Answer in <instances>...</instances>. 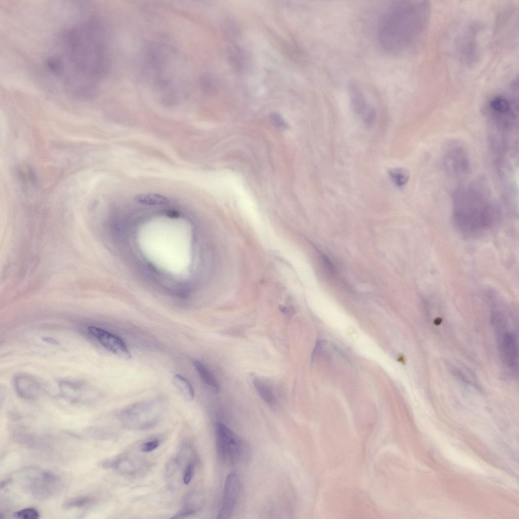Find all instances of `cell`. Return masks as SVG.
Wrapping results in <instances>:
<instances>
[{"mask_svg":"<svg viewBox=\"0 0 519 519\" xmlns=\"http://www.w3.org/2000/svg\"><path fill=\"white\" fill-rule=\"evenodd\" d=\"M102 28L95 19L80 23L62 35L57 77L72 93L88 97L106 72L108 60Z\"/></svg>","mask_w":519,"mask_h":519,"instance_id":"6da1fadb","label":"cell"},{"mask_svg":"<svg viewBox=\"0 0 519 519\" xmlns=\"http://www.w3.org/2000/svg\"><path fill=\"white\" fill-rule=\"evenodd\" d=\"M430 16V7L425 1H398L386 9L377 32L379 44L386 53H405L424 38Z\"/></svg>","mask_w":519,"mask_h":519,"instance_id":"7a4b0ae2","label":"cell"},{"mask_svg":"<svg viewBox=\"0 0 519 519\" xmlns=\"http://www.w3.org/2000/svg\"><path fill=\"white\" fill-rule=\"evenodd\" d=\"M475 182L459 189L453 200V218L458 229L467 234L488 230L495 223L499 210L488 188Z\"/></svg>","mask_w":519,"mask_h":519,"instance_id":"3957f363","label":"cell"},{"mask_svg":"<svg viewBox=\"0 0 519 519\" xmlns=\"http://www.w3.org/2000/svg\"><path fill=\"white\" fill-rule=\"evenodd\" d=\"M514 83L511 90L499 92L491 96L485 104L487 115L501 124L513 121L518 109L517 88Z\"/></svg>","mask_w":519,"mask_h":519,"instance_id":"277c9868","label":"cell"},{"mask_svg":"<svg viewBox=\"0 0 519 519\" xmlns=\"http://www.w3.org/2000/svg\"><path fill=\"white\" fill-rule=\"evenodd\" d=\"M215 432L216 450L220 460L228 465L238 462L244 450L242 441L223 423L216 424Z\"/></svg>","mask_w":519,"mask_h":519,"instance_id":"5b68a950","label":"cell"},{"mask_svg":"<svg viewBox=\"0 0 519 519\" xmlns=\"http://www.w3.org/2000/svg\"><path fill=\"white\" fill-rule=\"evenodd\" d=\"M28 474L26 487L37 498H47L61 486L58 478L49 472L37 470L32 471V475Z\"/></svg>","mask_w":519,"mask_h":519,"instance_id":"8992f818","label":"cell"},{"mask_svg":"<svg viewBox=\"0 0 519 519\" xmlns=\"http://www.w3.org/2000/svg\"><path fill=\"white\" fill-rule=\"evenodd\" d=\"M505 321L496 323L498 329V344L500 355L504 364L514 367L517 363L518 346L515 335L505 329Z\"/></svg>","mask_w":519,"mask_h":519,"instance_id":"52a82bcc","label":"cell"},{"mask_svg":"<svg viewBox=\"0 0 519 519\" xmlns=\"http://www.w3.org/2000/svg\"><path fill=\"white\" fill-rule=\"evenodd\" d=\"M477 27L472 25L458 39L456 50L459 60L466 65L473 64L478 60L479 49L477 40Z\"/></svg>","mask_w":519,"mask_h":519,"instance_id":"ba28073f","label":"cell"},{"mask_svg":"<svg viewBox=\"0 0 519 519\" xmlns=\"http://www.w3.org/2000/svg\"><path fill=\"white\" fill-rule=\"evenodd\" d=\"M241 490V483L238 475L231 472L227 476L224 489L223 496L217 518L228 519L234 512Z\"/></svg>","mask_w":519,"mask_h":519,"instance_id":"9c48e42d","label":"cell"},{"mask_svg":"<svg viewBox=\"0 0 519 519\" xmlns=\"http://www.w3.org/2000/svg\"><path fill=\"white\" fill-rule=\"evenodd\" d=\"M448 148L443 159L447 171L457 177L465 175L469 167L468 156L466 151L458 145H452Z\"/></svg>","mask_w":519,"mask_h":519,"instance_id":"30bf717a","label":"cell"},{"mask_svg":"<svg viewBox=\"0 0 519 519\" xmlns=\"http://www.w3.org/2000/svg\"><path fill=\"white\" fill-rule=\"evenodd\" d=\"M89 332L105 349L112 353L126 359L131 357L127 347L119 337L98 327L90 326Z\"/></svg>","mask_w":519,"mask_h":519,"instance_id":"8fae6325","label":"cell"},{"mask_svg":"<svg viewBox=\"0 0 519 519\" xmlns=\"http://www.w3.org/2000/svg\"><path fill=\"white\" fill-rule=\"evenodd\" d=\"M348 93L353 110L360 117L366 125H370L375 118V110L367 102L361 90L356 84L351 83Z\"/></svg>","mask_w":519,"mask_h":519,"instance_id":"7c38bea8","label":"cell"},{"mask_svg":"<svg viewBox=\"0 0 519 519\" xmlns=\"http://www.w3.org/2000/svg\"><path fill=\"white\" fill-rule=\"evenodd\" d=\"M13 384L17 394L25 399H34L40 392V384L32 377L28 375L19 374L16 376Z\"/></svg>","mask_w":519,"mask_h":519,"instance_id":"4fadbf2b","label":"cell"},{"mask_svg":"<svg viewBox=\"0 0 519 519\" xmlns=\"http://www.w3.org/2000/svg\"><path fill=\"white\" fill-rule=\"evenodd\" d=\"M84 386L80 383L69 381H63L59 384L60 392L62 396L70 400H80L84 392Z\"/></svg>","mask_w":519,"mask_h":519,"instance_id":"5bb4252c","label":"cell"},{"mask_svg":"<svg viewBox=\"0 0 519 519\" xmlns=\"http://www.w3.org/2000/svg\"><path fill=\"white\" fill-rule=\"evenodd\" d=\"M134 200L137 203L145 205H160L169 202L165 196L152 193L139 194L135 196Z\"/></svg>","mask_w":519,"mask_h":519,"instance_id":"9a60e30c","label":"cell"},{"mask_svg":"<svg viewBox=\"0 0 519 519\" xmlns=\"http://www.w3.org/2000/svg\"><path fill=\"white\" fill-rule=\"evenodd\" d=\"M193 364L201 380L212 390L218 391V385L212 373L199 361L194 360Z\"/></svg>","mask_w":519,"mask_h":519,"instance_id":"2e32d148","label":"cell"},{"mask_svg":"<svg viewBox=\"0 0 519 519\" xmlns=\"http://www.w3.org/2000/svg\"><path fill=\"white\" fill-rule=\"evenodd\" d=\"M173 382L175 386L186 399H193L194 392L193 387L186 379L179 375H175L173 377Z\"/></svg>","mask_w":519,"mask_h":519,"instance_id":"e0dca14e","label":"cell"},{"mask_svg":"<svg viewBox=\"0 0 519 519\" xmlns=\"http://www.w3.org/2000/svg\"><path fill=\"white\" fill-rule=\"evenodd\" d=\"M252 382L257 393L263 401L270 404L275 402L274 395L267 384L257 378L253 379Z\"/></svg>","mask_w":519,"mask_h":519,"instance_id":"ac0fdd59","label":"cell"},{"mask_svg":"<svg viewBox=\"0 0 519 519\" xmlns=\"http://www.w3.org/2000/svg\"><path fill=\"white\" fill-rule=\"evenodd\" d=\"M389 174L394 184L398 187L404 186L409 178V173L407 170L401 168L390 169Z\"/></svg>","mask_w":519,"mask_h":519,"instance_id":"d6986e66","label":"cell"},{"mask_svg":"<svg viewBox=\"0 0 519 519\" xmlns=\"http://www.w3.org/2000/svg\"><path fill=\"white\" fill-rule=\"evenodd\" d=\"M92 502V499L89 497H78L67 500L64 503L65 508L82 507L87 506Z\"/></svg>","mask_w":519,"mask_h":519,"instance_id":"ffe728a7","label":"cell"},{"mask_svg":"<svg viewBox=\"0 0 519 519\" xmlns=\"http://www.w3.org/2000/svg\"><path fill=\"white\" fill-rule=\"evenodd\" d=\"M39 513L37 510L33 508H26L20 510L14 514L15 518L21 519H37L39 517Z\"/></svg>","mask_w":519,"mask_h":519,"instance_id":"44dd1931","label":"cell"},{"mask_svg":"<svg viewBox=\"0 0 519 519\" xmlns=\"http://www.w3.org/2000/svg\"><path fill=\"white\" fill-rule=\"evenodd\" d=\"M269 120L272 125L279 129L284 130L288 127V125L284 119L277 113H271L269 115Z\"/></svg>","mask_w":519,"mask_h":519,"instance_id":"7402d4cb","label":"cell"},{"mask_svg":"<svg viewBox=\"0 0 519 519\" xmlns=\"http://www.w3.org/2000/svg\"><path fill=\"white\" fill-rule=\"evenodd\" d=\"M160 444L158 439L152 440L144 443L141 447V451L144 453L151 452L157 449Z\"/></svg>","mask_w":519,"mask_h":519,"instance_id":"603a6c76","label":"cell"},{"mask_svg":"<svg viewBox=\"0 0 519 519\" xmlns=\"http://www.w3.org/2000/svg\"><path fill=\"white\" fill-rule=\"evenodd\" d=\"M193 472V467L191 463H189L186 466L183 476V481L184 484H189L192 478Z\"/></svg>","mask_w":519,"mask_h":519,"instance_id":"cb8c5ba5","label":"cell"},{"mask_svg":"<svg viewBox=\"0 0 519 519\" xmlns=\"http://www.w3.org/2000/svg\"><path fill=\"white\" fill-rule=\"evenodd\" d=\"M195 510L193 509H185L177 513L171 518H183L187 516L191 515L195 513Z\"/></svg>","mask_w":519,"mask_h":519,"instance_id":"d4e9b609","label":"cell"},{"mask_svg":"<svg viewBox=\"0 0 519 519\" xmlns=\"http://www.w3.org/2000/svg\"><path fill=\"white\" fill-rule=\"evenodd\" d=\"M166 214L172 218H177L179 216V214L174 210H169L167 212Z\"/></svg>","mask_w":519,"mask_h":519,"instance_id":"484cf974","label":"cell"},{"mask_svg":"<svg viewBox=\"0 0 519 519\" xmlns=\"http://www.w3.org/2000/svg\"><path fill=\"white\" fill-rule=\"evenodd\" d=\"M43 339L44 340V341H45V342H46L47 343H51L52 344L57 345V344H58V342L56 339H55L54 338H52L45 337Z\"/></svg>","mask_w":519,"mask_h":519,"instance_id":"4316f807","label":"cell"}]
</instances>
